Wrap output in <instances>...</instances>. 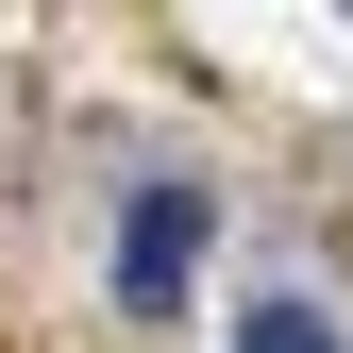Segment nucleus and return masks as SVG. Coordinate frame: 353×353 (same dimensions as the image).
Masks as SVG:
<instances>
[{
	"mask_svg": "<svg viewBox=\"0 0 353 353\" xmlns=\"http://www.w3.org/2000/svg\"><path fill=\"white\" fill-rule=\"evenodd\" d=\"M236 353H336V320H320V303H252Z\"/></svg>",
	"mask_w": 353,
	"mask_h": 353,
	"instance_id": "obj_2",
	"label": "nucleus"
},
{
	"mask_svg": "<svg viewBox=\"0 0 353 353\" xmlns=\"http://www.w3.org/2000/svg\"><path fill=\"white\" fill-rule=\"evenodd\" d=\"M185 270H202V202L152 185L135 219H118V303H135V320H168V303H185Z\"/></svg>",
	"mask_w": 353,
	"mask_h": 353,
	"instance_id": "obj_1",
	"label": "nucleus"
}]
</instances>
